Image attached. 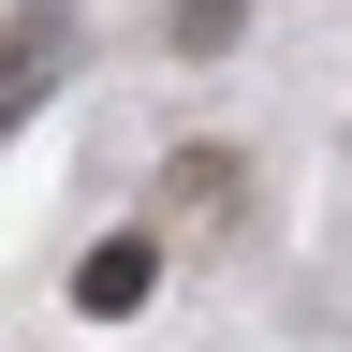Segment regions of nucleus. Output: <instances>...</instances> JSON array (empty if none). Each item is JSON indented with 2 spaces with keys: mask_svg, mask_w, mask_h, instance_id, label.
<instances>
[{
  "mask_svg": "<svg viewBox=\"0 0 352 352\" xmlns=\"http://www.w3.org/2000/svg\"><path fill=\"white\" fill-rule=\"evenodd\" d=\"M162 191H176V206H220V191H235V162H220V147H176V176H162Z\"/></svg>",
  "mask_w": 352,
  "mask_h": 352,
  "instance_id": "nucleus-4",
  "label": "nucleus"
},
{
  "mask_svg": "<svg viewBox=\"0 0 352 352\" xmlns=\"http://www.w3.org/2000/svg\"><path fill=\"white\" fill-rule=\"evenodd\" d=\"M235 30H250V0H176V44H191V59H220Z\"/></svg>",
  "mask_w": 352,
  "mask_h": 352,
  "instance_id": "nucleus-3",
  "label": "nucleus"
},
{
  "mask_svg": "<svg viewBox=\"0 0 352 352\" xmlns=\"http://www.w3.org/2000/svg\"><path fill=\"white\" fill-rule=\"evenodd\" d=\"M147 279H162V250H147V235H103V250L74 264V308H88V323H132Z\"/></svg>",
  "mask_w": 352,
  "mask_h": 352,
  "instance_id": "nucleus-2",
  "label": "nucleus"
},
{
  "mask_svg": "<svg viewBox=\"0 0 352 352\" xmlns=\"http://www.w3.org/2000/svg\"><path fill=\"white\" fill-rule=\"evenodd\" d=\"M59 44H74V0H30V15L0 30V132H15L44 88H59Z\"/></svg>",
  "mask_w": 352,
  "mask_h": 352,
  "instance_id": "nucleus-1",
  "label": "nucleus"
}]
</instances>
